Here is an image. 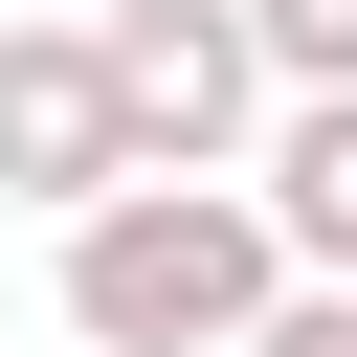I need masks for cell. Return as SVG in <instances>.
Instances as JSON below:
<instances>
[{
    "label": "cell",
    "mask_w": 357,
    "mask_h": 357,
    "mask_svg": "<svg viewBox=\"0 0 357 357\" xmlns=\"http://www.w3.org/2000/svg\"><path fill=\"white\" fill-rule=\"evenodd\" d=\"M268 290H290V245H268L245 178H112V201H67V335L89 357H245Z\"/></svg>",
    "instance_id": "cell-1"
},
{
    "label": "cell",
    "mask_w": 357,
    "mask_h": 357,
    "mask_svg": "<svg viewBox=\"0 0 357 357\" xmlns=\"http://www.w3.org/2000/svg\"><path fill=\"white\" fill-rule=\"evenodd\" d=\"M89 67H112L134 178H245V134H268V45H245V0H89Z\"/></svg>",
    "instance_id": "cell-2"
},
{
    "label": "cell",
    "mask_w": 357,
    "mask_h": 357,
    "mask_svg": "<svg viewBox=\"0 0 357 357\" xmlns=\"http://www.w3.org/2000/svg\"><path fill=\"white\" fill-rule=\"evenodd\" d=\"M134 178V134H112V67H89V22H0V201H112Z\"/></svg>",
    "instance_id": "cell-3"
},
{
    "label": "cell",
    "mask_w": 357,
    "mask_h": 357,
    "mask_svg": "<svg viewBox=\"0 0 357 357\" xmlns=\"http://www.w3.org/2000/svg\"><path fill=\"white\" fill-rule=\"evenodd\" d=\"M245 201H268V245H290V268H335V290H357V89H268Z\"/></svg>",
    "instance_id": "cell-4"
},
{
    "label": "cell",
    "mask_w": 357,
    "mask_h": 357,
    "mask_svg": "<svg viewBox=\"0 0 357 357\" xmlns=\"http://www.w3.org/2000/svg\"><path fill=\"white\" fill-rule=\"evenodd\" d=\"M245 45H268V89H357V0H245Z\"/></svg>",
    "instance_id": "cell-5"
},
{
    "label": "cell",
    "mask_w": 357,
    "mask_h": 357,
    "mask_svg": "<svg viewBox=\"0 0 357 357\" xmlns=\"http://www.w3.org/2000/svg\"><path fill=\"white\" fill-rule=\"evenodd\" d=\"M245 357H357V290H335V268H290V290L245 312Z\"/></svg>",
    "instance_id": "cell-6"
}]
</instances>
